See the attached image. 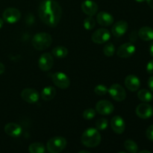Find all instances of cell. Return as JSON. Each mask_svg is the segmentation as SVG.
I'll return each instance as SVG.
<instances>
[{
  "label": "cell",
  "mask_w": 153,
  "mask_h": 153,
  "mask_svg": "<svg viewBox=\"0 0 153 153\" xmlns=\"http://www.w3.org/2000/svg\"><path fill=\"white\" fill-rule=\"evenodd\" d=\"M31 43L34 49L39 51H43L51 46L52 43V37L48 33H37L33 37Z\"/></svg>",
  "instance_id": "3"
},
{
  "label": "cell",
  "mask_w": 153,
  "mask_h": 153,
  "mask_svg": "<svg viewBox=\"0 0 153 153\" xmlns=\"http://www.w3.org/2000/svg\"><path fill=\"white\" fill-rule=\"evenodd\" d=\"M140 152V153H144V152L151 153L150 151H149V150H141V151H140V152Z\"/></svg>",
  "instance_id": "39"
},
{
  "label": "cell",
  "mask_w": 153,
  "mask_h": 153,
  "mask_svg": "<svg viewBox=\"0 0 153 153\" xmlns=\"http://www.w3.org/2000/svg\"><path fill=\"white\" fill-rule=\"evenodd\" d=\"M96 115V111L93 108H88L86 110L84 111L82 116H83L84 119L85 120H92L93 118L95 117Z\"/></svg>",
  "instance_id": "29"
},
{
  "label": "cell",
  "mask_w": 153,
  "mask_h": 153,
  "mask_svg": "<svg viewBox=\"0 0 153 153\" xmlns=\"http://www.w3.org/2000/svg\"><path fill=\"white\" fill-rule=\"evenodd\" d=\"M111 126L115 133L123 134L126 128L125 121L120 116H114L111 120Z\"/></svg>",
  "instance_id": "15"
},
{
  "label": "cell",
  "mask_w": 153,
  "mask_h": 153,
  "mask_svg": "<svg viewBox=\"0 0 153 153\" xmlns=\"http://www.w3.org/2000/svg\"><path fill=\"white\" fill-rule=\"evenodd\" d=\"M56 90L52 86H47L43 88L40 94V97L43 100L49 101L55 98L56 96Z\"/></svg>",
  "instance_id": "21"
},
{
  "label": "cell",
  "mask_w": 153,
  "mask_h": 153,
  "mask_svg": "<svg viewBox=\"0 0 153 153\" xmlns=\"http://www.w3.org/2000/svg\"><path fill=\"white\" fill-rule=\"evenodd\" d=\"M146 71L149 74H153V60L149 61L146 66Z\"/></svg>",
  "instance_id": "32"
},
{
  "label": "cell",
  "mask_w": 153,
  "mask_h": 153,
  "mask_svg": "<svg viewBox=\"0 0 153 153\" xmlns=\"http://www.w3.org/2000/svg\"><path fill=\"white\" fill-rule=\"evenodd\" d=\"M94 92H95L96 94L99 96H104L108 92V89L105 85H99L96 86V88H94Z\"/></svg>",
  "instance_id": "30"
},
{
  "label": "cell",
  "mask_w": 153,
  "mask_h": 153,
  "mask_svg": "<svg viewBox=\"0 0 153 153\" xmlns=\"http://www.w3.org/2000/svg\"><path fill=\"white\" fill-rule=\"evenodd\" d=\"M134 1H137V2H142V1H146V0H134Z\"/></svg>",
  "instance_id": "41"
},
{
  "label": "cell",
  "mask_w": 153,
  "mask_h": 153,
  "mask_svg": "<svg viewBox=\"0 0 153 153\" xmlns=\"http://www.w3.org/2000/svg\"><path fill=\"white\" fill-rule=\"evenodd\" d=\"M4 132L8 136L13 137H17L22 134V127L15 123H9L5 125L4 128Z\"/></svg>",
  "instance_id": "17"
},
{
  "label": "cell",
  "mask_w": 153,
  "mask_h": 153,
  "mask_svg": "<svg viewBox=\"0 0 153 153\" xmlns=\"http://www.w3.org/2000/svg\"><path fill=\"white\" fill-rule=\"evenodd\" d=\"M83 25H84V27L85 28V29L87 30L93 29L96 25L95 19L92 17V16H88V17L85 18V20H84Z\"/></svg>",
  "instance_id": "26"
},
{
  "label": "cell",
  "mask_w": 153,
  "mask_h": 153,
  "mask_svg": "<svg viewBox=\"0 0 153 153\" xmlns=\"http://www.w3.org/2000/svg\"><path fill=\"white\" fill-rule=\"evenodd\" d=\"M67 146V140L61 136H55L49 139L46 144L47 151L50 153L62 152Z\"/></svg>",
  "instance_id": "4"
},
{
  "label": "cell",
  "mask_w": 153,
  "mask_h": 153,
  "mask_svg": "<svg viewBox=\"0 0 153 153\" xmlns=\"http://www.w3.org/2000/svg\"><path fill=\"white\" fill-rule=\"evenodd\" d=\"M146 134V137H147V138L149 139V140H152V141H153V125L150 126L147 128Z\"/></svg>",
  "instance_id": "31"
},
{
  "label": "cell",
  "mask_w": 153,
  "mask_h": 153,
  "mask_svg": "<svg viewBox=\"0 0 153 153\" xmlns=\"http://www.w3.org/2000/svg\"><path fill=\"white\" fill-rule=\"evenodd\" d=\"M148 86H149V89L153 92V76H151L148 79Z\"/></svg>",
  "instance_id": "34"
},
{
  "label": "cell",
  "mask_w": 153,
  "mask_h": 153,
  "mask_svg": "<svg viewBox=\"0 0 153 153\" xmlns=\"http://www.w3.org/2000/svg\"><path fill=\"white\" fill-rule=\"evenodd\" d=\"M137 34L139 37L144 41H149L153 40V29L150 27H142L140 28Z\"/></svg>",
  "instance_id": "20"
},
{
  "label": "cell",
  "mask_w": 153,
  "mask_h": 153,
  "mask_svg": "<svg viewBox=\"0 0 153 153\" xmlns=\"http://www.w3.org/2000/svg\"><path fill=\"white\" fill-rule=\"evenodd\" d=\"M82 10L88 16H94L98 11V5L92 0H85L82 3Z\"/></svg>",
  "instance_id": "16"
},
{
  "label": "cell",
  "mask_w": 153,
  "mask_h": 153,
  "mask_svg": "<svg viewBox=\"0 0 153 153\" xmlns=\"http://www.w3.org/2000/svg\"><path fill=\"white\" fill-rule=\"evenodd\" d=\"M108 92L109 93L111 97L117 102H122L126 97V93L125 89L123 88L119 84H114L109 88L108 90Z\"/></svg>",
  "instance_id": "6"
},
{
  "label": "cell",
  "mask_w": 153,
  "mask_h": 153,
  "mask_svg": "<svg viewBox=\"0 0 153 153\" xmlns=\"http://www.w3.org/2000/svg\"><path fill=\"white\" fill-rule=\"evenodd\" d=\"M21 97L25 102L28 103H35L40 98V94L34 88H25L21 92Z\"/></svg>",
  "instance_id": "9"
},
{
  "label": "cell",
  "mask_w": 153,
  "mask_h": 153,
  "mask_svg": "<svg viewBox=\"0 0 153 153\" xmlns=\"http://www.w3.org/2000/svg\"><path fill=\"white\" fill-rule=\"evenodd\" d=\"M124 147L128 152L136 153L138 152L137 144L132 140H126L124 143Z\"/></svg>",
  "instance_id": "25"
},
{
  "label": "cell",
  "mask_w": 153,
  "mask_h": 153,
  "mask_svg": "<svg viewBox=\"0 0 153 153\" xmlns=\"http://www.w3.org/2000/svg\"><path fill=\"white\" fill-rule=\"evenodd\" d=\"M137 97L140 101L143 102H149L153 99L152 94L146 89H142L139 91L137 93Z\"/></svg>",
  "instance_id": "23"
},
{
  "label": "cell",
  "mask_w": 153,
  "mask_h": 153,
  "mask_svg": "<svg viewBox=\"0 0 153 153\" xmlns=\"http://www.w3.org/2000/svg\"><path fill=\"white\" fill-rule=\"evenodd\" d=\"M149 52H150V55L153 57V42L151 43L150 48H149Z\"/></svg>",
  "instance_id": "37"
},
{
  "label": "cell",
  "mask_w": 153,
  "mask_h": 153,
  "mask_svg": "<svg viewBox=\"0 0 153 153\" xmlns=\"http://www.w3.org/2000/svg\"><path fill=\"white\" fill-rule=\"evenodd\" d=\"M136 114L141 119H149L153 114V108L147 103H141L136 108Z\"/></svg>",
  "instance_id": "13"
},
{
  "label": "cell",
  "mask_w": 153,
  "mask_h": 153,
  "mask_svg": "<svg viewBox=\"0 0 153 153\" xmlns=\"http://www.w3.org/2000/svg\"><path fill=\"white\" fill-rule=\"evenodd\" d=\"M115 52V47L113 43H108L103 48V53L105 56L111 57Z\"/></svg>",
  "instance_id": "27"
},
{
  "label": "cell",
  "mask_w": 153,
  "mask_h": 153,
  "mask_svg": "<svg viewBox=\"0 0 153 153\" xmlns=\"http://www.w3.org/2000/svg\"><path fill=\"white\" fill-rule=\"evenodd\" d=\"M146 2H147L148 5L153 9V0H146Z\"/></svg>",
  "instance_id": "36"
},
{
  "label": "cell",
  "mask_w": 153,
  "mask_h": 153,
  "mask_svg": "<svg viewBox=\"0 0 153 153\" xmlns=\"http://www.w3.org/2000/svg\"><path fill=\"white\" fill-rule=\"evenodd\" d=\"M125 85L130 91H137L140 87V79L134 75H128L125 79Z\"/></svg>",
  "instance_id": "18"
},
{
  "label": "cell",
  "mask_w": 153,
  "mask_h": 153,
  "mask_svg": "<svg viewBox=\"0 0 153 153\" xmlns=\"http://www.w3.org/2000/svg\"><path fill=\"white\" fill-rule=\"evenodd\" d=\"M111 38V33L106 28H102L96 30L91 36V39L94 43L97 44H102L106 43Z\"/></svg>",
  "instance_id": "7"
},
{
  "label": "cell",
  "mask_w": 153,
  "mask_h": 153,
  "mask_svg": "<svg viewBox=\"0 0 153 153\" xmlns=\"http://www.w3.org/2000/svg\"><path fill=\"white\" fill-rule=\"evenodd\" d=\"M52 55L57 58H64L68 55V49L62 46H58L52 49Z\"/></svg>",
  "instance_id": "22"
},
{
  "label": "cell",
  "mask_w": 153,
  "mask_h": 153,
  "mask_svg": "<svg viewBox=\"0 0 153 153\" xmlns=\"http://www.w3.org/2000/svg\"><path fill=\"white\" fill-rule=\"evenodd\" d=\"M54 60L50 53L45 52L40 55L38 61V66L43 71H49L53 67Z\"/></svg>",
  "instance_id": "10"
},
{
  "label": "cell",
  "mask_w": 153,
  "mask_h": 153,
  "mask_svg": "<svg viewBox=\"0 0 153 153\" xmlns=\"http://www.w3.org/2000/svg\"><path fill=\"white\" fill-rule=\"evenodd\" d=\"M38 14L43 23L55 27L62 16V8L55 0H43L38 7Z\"/></svg>",
  "instance_id": "1"
},
{
  "label": "cell",
  "mask_w": 153,
  "mask_h": 153,
  "mask_svg": "<svg viewBox=\"0 0 153 153\" xmlns=\"http://www.w3.org/2000/svg\"><path fill=\"white\" fill-rule=\"evenodd\" d=\"M28 151L31 153H44L46 151V147L43 143L35 142L30 145Z\"/></svg>",
  "instance_id": "24"
},
{
  "label": "cell",
  "mask_w": 153,
  "mask_h": 153,
  "mask_svg": "<svg viewBox=\"0 0 153 153\" xmlns=\"http://www.w3.org/2000/svg\"><path fill=\"white\" fill-rule=\"evenodd\" d=\"M96 126L99 131H103L108 127V120L105 118H100L96 122Z\"/></svg>",
  "instance_id": "28"
},
{
  "label": "cell",
  "mask_w": 153,
  "mask_h": 153,
  "mask_svg": "<svg viewBox=\"0 0 153 153\" xmlns=\"http://www.w3.org/2000/svg\"><path fill=\"white\" fill-rule=\"evenodd\" d=\"M53 83L61 89H67L70 85V80L68 76L64 73L57 72L52 76Z\"/></svg>",
  "instance_id": "5"
},
{
  "label": "cell",
  "mask_w": 153,
  "mask_h": 153,
  "mask_svg": "<svg viewBox=\"0 0 153 153\" xmlns=\"http://www.w3.org/2000/svg\"><path fill=\"white\" fill-rule=\"evenodd\" d=\"M114 110L113 104L108 100H100L96 105V111L102 115H108Z\"/></svg>",
  "instance_id": "11"
},
{
  "label": "cell",
  "mask_w": 153,
  "mask_h": 153,
  "mask_svg": "<svg viewBox=\"0 0 153 153\" xmlns=\"http://www.w3.org/2000/svg\"><path fill=\"white\" fill-rule=\"evenodd\" d=\"M97 21L102 26H109L114 22V17L108 12L100 11L97 16Z\"/></svg>",
  "instance_id": "19"
},
{
  "label": "cell",
  "mask_w": 153,
  "mask_h": 153,
  "mask_svg": "<svg viewBox=\"0 0 153 153\" xmlns=\"http://www.w3.org/2000/svg\"><path fill=\"white\" fill-rule=\"evenodd\" d=\"M3 25H4V19H2L1 18H0V28H2Z\"/></svg>",
  "instance_id": "38"
},
{
  "label": "cell",
  "mask_w": 153,
  "mask_h": 153,
  "mask_svg": "<svg viewBox=\"0 0 153 153\" xmlns=\"http://www.w3.org/2000/svg\"><path fill=\"white\" fill-rule=\"evenodd\" d=\"M128 25L126 21L125 20H120L114 23V25L112 26L111 32L114 37H120L121 36L126 34V32L128 30Z\"/></svg>",
  "instance_id": "14"
},
{
  "label": "cell",
  "mask_w": 153,
  "mask_h": 153,
  "mask_svg": "<svg viewBox=\"0 0 153 153\" xmlns=\"http://www.w3.org/2000/svg\"><path fill=\"white\" fill-rule=\"evenodd\" d=\"M81 141L84 146L88 148L97 147L101 142V134L98 129L94 128H87L82 133Z\"/></svg>",
  "instance_id": "2"
},
{
  "label": "cell",
  "mask_w": 153,
  "mask_h": 153,
  "mask_svg": "<svg viewBox=\"0 0 153 153\" xmlns=\"http://www.w3.org/2000/svg\"><path fill=\"white\" fill-rule=\"evenodd\" d=\"M2 17L3 19L8 23H15L20 19L21 13L15 7H8L4 10Z\"/></svg>",
  "instance_id": "8"
},
{
  "label": "cell",
  "mask_w": 153,
  "mask_h": 153,
  "mask_svg": "<svg viewBox=\"0 0 153 153\" xmlns=\"http://www.w3.org/2000/svg\"><path fill=\"white\" fill-rule=\"evenodd\" d=\"M137 35H138V34H137L136 31H132V32L131 33V34H130V36H129V38H130V40H131V42H135L136 40H137Z\"/></svg>",
  "instance_id": "33"
},
{
  "label": "cell",
  "mask_w": 153,
  "mask_h": 153,
  "mask_svg": "<svg viewBox=\"0 0 153 153\" xmlns=\"http://www.w3.org/2000/svg\"><path fill=\"white\" fill-rule=\"evenodd\" d=\"M4 70H5V67H4V64L0 62V75L3 74L4 73Z\"/></svg>",
  "instance_id": "35"
},
{
  "label": "cell",
  "mask_w": 153,
  "mask_h": 153,
  "mask_svg": "<svg viewBox=\"0 0 153 153\" xmlns=\"http://www.w3.org/2000/svg\"><path fill=\"white\" fill-rule=\"evenodd\" d=\"M135 46L131 43H126L121 45L117 51V55L121 58H128L135 52Z\"/></svg>",
  "instance_id": "12"
},
{
  "label": "cell",
  "mask_w": 153,
  "mask_h": 153,
  "mask_svg": "<svg viewBox=\"0 0 153 153\" xmlns=\"http://www.w3.org/2000/svg\"><path fill=\"white\" fill-rule=\"evenodd\" d=\"M84 152H85V153H90L89 152H88V151H85V150L79 151V153H84Z\"/></svg>",
  "instance_id": "40"
}]
</instances>
